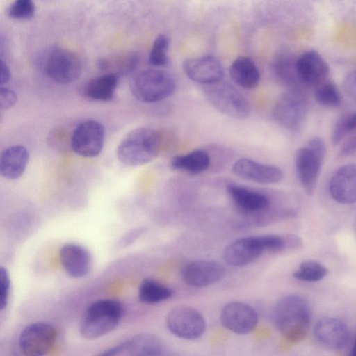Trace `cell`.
Masks as SVG:
<instances>
[{"label": "cell", "instance_id": "obj_1", "mask_svg": "<svg viewBox=\"0 0 356 356\" xmlns=\"http://www.w3.org/2000/svg\"><path fill=\"white\" fill-rule=\"evenodd\" d=\"M272 316L275 325L285 339L296 342L307 334L311 321V309L302 297L289 295L276 302Z\"/></svg>", "mask_w": 356, "mask_h": 356}, {"label": "cell", "instance_id": "obj_2", "mask_svg": "<svg viewBox=\"0 0 356 356\" xmlns=\"http://www.w3.org/2000/svg\"><path fill=\"white\" fill-rule=\"evenodd\" d=\"M160 144V136L156 131L147 127L136 128L128 133L118 145L117 156L126 165H143L156 158Z\"/></svg>", "mask_w": 356, "mask_h": 356}, {"label": "cell", "instance_id": "obj_3", "mask_svg": "<svg viewBox=\"0 0 356 356\" xmlns=\"http://www.w3.org/2000/svg\"><path fill=\"white\" fill-rule=\"evenodd\" d=\"M123 309L115 300L104 299L92 302L81 318L79 332L86 339H95L114 330L122 318Z\"/></svg>", "mask_w": 356, "mask_h": 356}, {"label": "cell", "instance_id": "obj_4", "mask_svg": "<svg viewBox=\"0 0 356 356\" xmlns=\"http://www.w3.org/2000/svg\"><path fill=\"white\" fill-rule=\"evenodd\" d=\"M37 65L47 77L60 84L74 82L81 73V62L76 55L59 47H51L40 52Z\"/></svg>", "mask_w": 356, "mask_h": 356}, {"label": "cell", "instance_id": "obj_5", "mask_svg": "<svg viewBox=\"0 0 356 356\" xmlns=\"http://www.w3.org/2000/svg\"><path fill=\"white\" fill-rule=\"evenodd\" d=\"M176 88L173 76L168 72L150 68L140 71L130 81L133 96L143 103H155L171 96Z\"/></svg>", "mask_w": 356, "mask_h": 356}, {"label": "cell", "instance_id": "obj_6", "mask_svg": "<svg viewBox=\"0 0 356 356\" xmlns=\"http://www.w3.org/2000/svg\"><path fill=\"white\" fill-rule=\"evenodd\" d=\"M325 153V142L318 136L310 139L296 152V173L302 188L309 194L316 187Z\"/></svg>", "mask_w": 356, "mask_h": 356}, {"label": "cell", "instance_id": "obj_7", "mask_svg": "<svg viewBox=\"0 0 356 356\" xmlns=\"http://www.w3.org/2000/svg\"><path fill=\"white\" fill-rule=\"evenodd\" d=\"M204 93L208 102L219 112L234 119H245L251 112L246 97L232 84L220 81L207 85Z\"/></svg>", "mask_w": 356, "mask_h": 356}, {"label": "cell", "instance_id": "obj_8", "mask_svg": "<svg viewBox=\"0 0 356 356\" xmlns=\"http://www.w3.org/2000/svg\"><path fill=\"white\" fill-rule=\"evenodd\" d=\"M307 113V99L298 89H289L282 93L273 108L275 121L290 131H297L301 128Z\"/></svg>", "mask_w": 356, "mask_h": 356}, {"label": "cell", "instance_id": "obj_9", "mask_svg": "<svg viewBox=\"0 0 356 356\" xmlns=\"http://www.w3.org/2000/svg\"><path fill=\"white\" fill-rule=\"evenodd\" d=\"M105 131L103 125L93 120L81 122L74 128L71 139L72 149L86 158L98 156L104 147Z\"/></svg>", "mask_w": 356, "mask_h": 356}, {"label": "cell", "instance_id": "obj_10", "mask_svg": "<svg viewBox=\"0 0 356 356\" xmlns=\"http://www.w3.org/2000/svg\"><path fill=\"white\" fill-rule=\"evenodd\" d=\"M58 338L56 328L49 323L36 322L22 331L19 347L22 354L28 356H42L47 354Z\"/></svg>", "mask_w": 356, "mask_h": 356}, {"label": "cell", "instance_id": "obj_11", "mask_svg": "<svg viewBox=\"0 0 356 356\" xmlns=\"http://www.w3.org/2000/svg\"><path fill=\"white\" fill-rule=\"evenodd\" d=\"M166 325L174 335L189 340L200 337L206 330L204 316L188 306H177L172 309L167 315Z\"/></svg>", "mask_w": 356, "mask_h": 356}, {"label": "cell", "instance_id": "obj_12", "mask_svg": "<svg viewBox=\"0 0 356 356\" xmlns=\"http://www.w3.org/2000/svg\"><path fill=\"white\" fill-rule=\"evenodd\" d=\"M266 251L267 235L247 236L227 245L223 251V259L229 266H241L254 261Z\"/></svg>", "mask_w": 356, "mask_h": 356}, {"label": "cell", "instance_id": "obj_13", "mask_svg": "<svg viewBox=\"0 0 356 356\" xmlns=\"http://www.w3.org/2000/svg\"><path fill=\"white\" fill-rule=\"evenodd\" d=\"M220 319L222 325L229 331L245 334L255 328L258 315L257 311L247 303L231 302L222 309Z\"/></svg>", "mask_w": 356, "mask_h": 356}, {"label": "cell", "instance_id": "obj_14", "mask_svg": "<svg viewBox=\"0 0 356 356\" xmlns=\"http://www.w3.org/2000/svg\"><path fill=\"white\" fill-rule=\"evenodd\" d=\"M183 70L191 80L204 86L220 81L224 76L221 63L211 55L186 59L183 63Z\"/></svg>", "mask_w": 356, "mask_h": 356}, {"label": "cell", "instance_id": "obj_15", "mask_svg": "<svg viewBox=\"0 0 356 356\" xmlns=\"http://www.w3.org/2000/svg\"><path fill=\"white\" fill-rule=\"evenodd\" d=\"M225 275L223 266L211 260L190 262L182 269L184 282L193 287H205L220 282Z\"/></svg>", "mask_w": 356, "mask_h": 356}, {"label": "cell", "instance_id": "obj_16", "mask_svg": "<svg viewBox=\"0 0 356 356\" xmlns=\"http://www.w3.org/2000/svg\"><path fill=\"white\" fill-rule=\"evenodd\" d=\"M232 171L241 179L261 184L278 183L284 177V173L279 167L248 158H241L236 161Z\"/></svg>", "mask_w": 356, "mask_h": 356}, {"label": "cell", "instance_id": "obj_17", "mask_svg": "<svg viewBox=\"0 0 356 356\" xmlns=\"http://www.w3.org/2000/svg\"><path fill=\"white\" fill-rule=\"evenodd\" d=\"M163 353V345L156 336L143 333L135 335L107 350L103 355L159 356Z\"/></svg>", "mask_w": 356, "mask_h": 356}, {"label": "cell", "instance_id": "obj_18", "mask_svg": "<svg viewBox=\"0 0 356 356\" xmlns=\"http://www.w3.org/2000/svg\"><path fill=\"white\" fill-rule=\"evenodd\" d=\"M297 68L302 86L315 88L328 80L329 66L314 50L307 51L298 57Z\"/></svg>", "mask_w": 356, "mask_h": 356}, {"label": "cell", "instance_id": "obj_19", "mask_svg": "<svg viewBox=\"0 0 356 356\" xmlns=\"http://www.w3.org/2000/svg\"><path fill=\"white\" fill-rule=\"evenodd\" d=\"M314 336L323 346L331 350H341L350 341V332L346 325L335 318H324L314 326Z\"/></svg>", "mask_w": 356, "mask_h": 356}, {"label": "cell", "instance_id": "obj_20", "mask_svg": "<svg viewBox=\"0 0 356 356\" xmlns=\"http://www.w3.org/2000/svg\"><path fill=\"white\" fill-rule=\"evenodd\" d=\"M329 191L333 200L340 204L356 202V164L339 168L329 182Z\"/></svg>", "mask_w": 356, "mask_h": 356}, {"label": "cell", "instance_id": "obj_21", "mask_svg": "<svg viewBox=\"0 0 356 356\" xmlns=\"http://www.w3.org/2000/svg\"><path fill=\"white\" fill-rule=\"evenodd\" d=\"M59 257L63 269L72 277H83L90 271V254L81 245L73 243L65 244L60 250Z\"/></svg>", "mask_w": 356, "mask_h": 356}, {"label": "cell", "instance_id": "obj_22", "mask_svg": "<svg viewBox=\"0 0 356 356\" xmlns=\"http://www.w3.org/2000/svg\"><path fill=\"white\" fill-rule=\"evenodd\" d=\"M227 190L235 205L246 213L262 211L269 205L268 197L259 191L235 184L227 185Z\"/></svg>", "mask_w": 356, "mask_h": 356}, {"label": "cell", "instance_id": "obj_23", "mask_svg": "<svg viewBox=\"0 0 356 356\" xmlns=\"http://www.w3.org/2000/svg\"><path fill=\"white\" fill-rule=\"evenodd\" d=\"M29 159L26 148L14 145L5 149L0 156V174L8 179H17L24 172Z\"/></svg>", "mask_w": 356, "mask_h": 356}, {"label": "cell", "instance_id": "obj_24", "mask_svg": "<svg viewBox=\"0 0 356 356\" xmlns=\"http://www.w3.org/2000/svg\"><path fill=\"white\" fill-rule=\"evenodd\" d=\"M229 74L235 84L245 89L255 88L260 81L257 66L252 59L245 56H240L232 63Z\"/></svg>", "mask_w": 356, "mask_h": 356}, {"label": "cell", "instance_id": "obj_25", "mask_svg": "<svg viewBox=\"0 0 356 356\" xmlns=\"http://www.w3.org/2000/svg\"><path fill=\"white\" fill-rule=\"evenodd\" d=\"M118 83V76L113 73H106L93 78L83 86V95L95 101H109L113 99Z\"/></svg>", "mask_w": 356, "mask_h": 356}, {"label": "cell", "instance_id": "obj_26", "mask_svg": "<svg viewBox=\"0 0 356 356\" xmlns=\"http://www.w3.org/2000/svg\"><path fill=\"white\" fill-rule=\"evenodd\" d=\"M298 57L291 53L278 54L273 63L275 74L279 81L289 89H298L302 86L297 68Z\"/></svg>", "mask_w": 356, "mask_h": 356}, {"label": "cell", "instance_id": "obj_27", "mask_svg": "<svg viewBox=\"0 0 356 356\" xmlns=\"http://www.w3.org/2000/svg\"><path fill=\"white\" fill-rule=\"evenodd\" d=\"M211 164L209 154L204 149H195L187 154L175 156L171 167L189 175H199L207 170Z\"/></svg>", "mask_w": 356, "mask_h": 356}, {"label": "cell", "instance_id": "obj_28", "mask_svg": "<svg viewBox=\"0 0 356 356\" xmlns=\"http://www.w3.org/2000/svg\"><path fill=\"white\" fill-rule=\"evenodd\" d=\"M138 63V56L134 52H129L101 58L98 61V67L106 73L119 76L131 72Z\"/></svg>", "mask_w": 356, "mask_h": 356}, {"label": "cell", "instance_id": "obj_29", "mask_svg": "<svg viewBox=\"0 0 356 356\" xmlns=\"http://www.w3.org/2000/svg\"><path fill=\"white\" fill-rule=\"evenodd\" d=\"M172 293L170 288L152 279L144 280L138 290L140 301L146 304H154L168 300Z\"/></svg>", "mask_w": 356, "mask_h": 356}, {"label": "cell", "instance_id": "obj_30", "mask_svg": "<svg viewBox=\"0 0 356 356\" xmlns=\"http://www.w3.org/2000/svg\"><path fill=\"white\" fill-rule=\"evenodd\" d=\"M314 97L321 106L335 107L341 100L340 92L337 86L329 79L315 88Z\"/></svg>", "mask_w": 356, "mask_h": 356}, {"label": "cell", "instance_id": "obj_31", "mask_svg": "<svg viewBox=\"0 0 356 356\" xmlns=\"http://www.w3.org/2000/svg\"><path fill=\"white\" fill-rule=\"evenodd\" d=\"M327 273V269L321 263L308 260L302 262L294 271L293 277L304 282H318L323 279Z\"/></svg>", "mask_w": 356, "mask_h": 356}, {"label": "cell", "instance_id": "obj_32", "mask_svg": "<svg viewBox=\"0 0 356 356\" xmlns=\"http://www.w3.org/2000/svg\"><path fill=\"white\" fill-rule=\"evenodd\" d=\"M170 46L169 38L163 34L158 35L152 44L149 52L148 63L154 67H163L168 64V55Z\"/></svg>", "mask_w": 356, "mask_h": 356}, {"label": "cell", "instance_id": "obj_33", "mask_svg": "<svg viewBox=\"0 0 356 356\" xmlns=\"http://www.w3.org/2000/svg\"><path fill=\"white\" fill-rule=\"evenodd\" d=\"M35 11L33 0H15L9 6L8 15L16 19H28L31 18Z\"/></svg>", "mask_w": 356, "mask_h": 356}, {"label": "cell", "instance_id": "obj_34", "mask_svg": "<svg viewBox=\"0 0 356 356\" xmlns=\"http://www.w3.org/2000/svg\"><path fill=\"white\" fill-rule=\"evenodd\" d=\"M10 291V280L6 268H0V309L3 311L8 305Z\"/></svg>", "mask_w": 356, "mask_h": 356}, {"label": "cell", "instance_id": "obj_35", "mask_svg": "<svg viewBox=\"0 0 356 356\" xmlns=\"http://www.w3.org/2000/svg\"><path fill=\"white\" fill-rule=\"evenodd\" d=\"M17 100V94L12 90L5 87H0V107L1 109L11 108Z\"/></svg>", "mask_w": 356, "mask_h": 356}, {"label": "cell", "instance_id": "obj_36", "mask_svg": "<svg viewBox=\"0 0 356 356\" xmlns=\"http://www.w3.org/2000/svg\"><path fill=\"white\" fill-rule=\"evenodd\" d=\"M343 88L346 95L356 102V70L349 72L344 78Z\"/></svg>", "mask_w": 356, "mask_h": 356}, {"label": "cell", "instance_id": "obj_37", "mask_svg": "<svg viewBox=\"0 0 356 356\" xmlns=\"http://www.w3.org/2000/svg\"><path fill=\"white\" fill-rule=\"evenodd\" d=\"M356 154V134L349 138L341 146L339 155L342 157Z\"/></svg>", "mask_w": 356, "mask_h": 356}, {"label": "cell", "instance_id": "obj_38", "mask_svg": "<svg viewBox=\"0 0 356 356\" xmlns=\"http://www.w3.org/2000/svg\"><path fill=\"white\" fill-rule=\"evenodd\" d=\"M1 72H0V86H4L6 85L10 77V73L8 66L6 65V63L3 60H1Z\"/></svg>", "mask_w": 356, "mask_h": 356}, {"label": "cell", "instance_id": "obj_39", "mask_svg": "<svg viewBox=\"0 0 356 356\" xmlns=\"http://www.w3.org/2000/svg\"><path fill=\"white\" fill-rule=\"evenodd\" d=\"M343 122L348 133L356 129V112L350 114L342 115Z\"/></svg>", "mask_w": 356, "mask_h": 356}, {"label": "cell", "instance_id": "obj_40", "mask_svg": "<svg viewBox=\"0 0 356 356\" xmlns=\"http://www.w3.org/2000/svg\"><path fill=\"white\" fill-rule=\"evenodd\" d=\"M349 355L351 356H356V338L353 343Z\"/></svg>", "mask_w": 356, "mask_h": 356}]
</instances>
